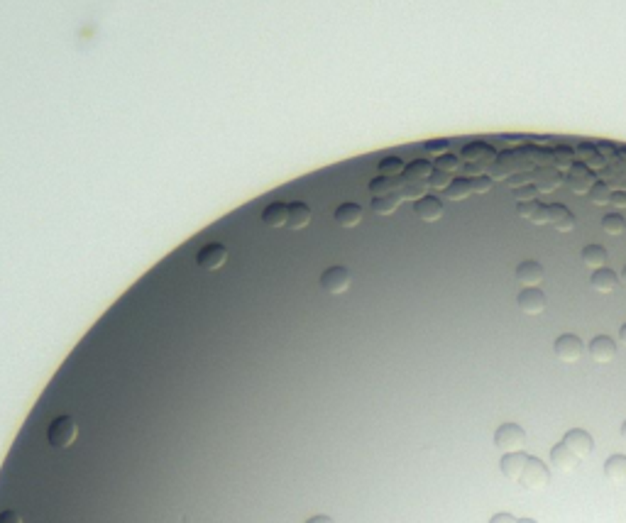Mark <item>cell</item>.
<instances>
[{"label":"cell","mask_w":626,"mask_h":523,"mask_svg":"<svg viewBox=\"0 0 626 523\" xmlns=\"http://www.w3.org/2000/svg\"><path fill=\"white\" fill-rule=\"evenodd\" d=\"M492 188L489 177H475L472 179V193H487Z\"/></svg>","instance_id":"cell-36"},{"label":"cell","mask_w":626,"mask_h":523,"mask_svg":"<svg viewBox=\"0 0 626 523\" xmlns=\"http://www.w3.org/2000/svg\"><path fill=\"white\" fill-rule=\"evenodd\" d=\"M587 196H590V201L595 203V206H607L611 198V191L605 181H595L590 186V191H587Z\"/></svg>","instance_id":"cell-29"},{"label":"cell","mask_w":626,"mask_h":523,"mask_svg":"<svg viewBox=\"0 0 626 523\" xmlns=\"http://www.w3.org/2000/svg\"><path fill=\"white\" fill-rule=\"evenodd\" d=\"M590 171L587 169H582V166L580 164H575L573 166V177L568 179V184H570V188H573L575 193H587L590 191V188H587V181H590Z\"/></svg>","instance_id":"cell-25"},{"label":"cell","mask_w":626,"mask_h":523,"mask_svg":"<svg viewBox=\"0 0 626 523\" xmlns=\"http://www.w3.org/2000/svg\"><path fill=\"white\" fill-rule=\"evenodd\" d=\"M587 353H590V357L595 360L597 364H609L611 360L616 357V342L607 335H597V337H592Z\"/></svg>","instance_id":"cell-10"},{"label":"cell","mask_w":626,"mask_h":523,"mask_svg":"<svg viewBox=\"0 0 626 523\" xmlns=\"http://www.w3.org/2000/svg\"><path fill=\"white\" fill-rule=\"evenodd\" d=\"M541 208L539 201H526V203H519L516 206V215L523 218V220H533V215H536V211Z\"/></svg>","instance_id":"cell-33"},{"label":"cell","mask_w":626,"mask_h":523,"mask_svg":"<svg viewBox=\"0 0 626 523\" xmlns=\"http://www.w3.org/2000/svg\"><path fill=\"white\" fill-rule=\"evenodd\" d=\"M526 462H528V455L526 452H509V455L502 457V475L507 477V479H512V482H521V475L523 470H526Z\"/></svg>","instance_id":"cell-12"},{"label":"cell","mask_w":626,"mask_h":523,"mask_svg":"<svg viewBox=\"0 0 626 523\" xmlns=\"http://www.w3.org/2000/svg\"><path fill=\"white\" fill-rule=\"evenodd\" d=\"M333 218H336V223L340 225V228H357V225L363 223V208L357 206V203L347 201L336 208Z\"/></svg>","instance_id":"cell-14"},{"label":"cell","mask_w":626,"mask_h":523,"mask_svg":"<svg viewBox=\"0 0 626 523\" xmlns=\"http://www.w3.org/2000/svg\"><path fill=\"white\" fill-rule=\"evenodd\" d=\"M489 523H519V518H514L512 513H494L489 518Z\"/></svg>","instance_id":"cell-40"},{"label":"cell","mask_w":626,"mask_h":523,"mask_svg":"<svg viewBox=\"0 0 626 523\" xmlns=\"http://www.w3.org/2000/svg\"><path fill=\"white\" fill-rule=\"evenodd\" d=\"M414 213L421 218V220H424V223H435V220L443 218L445 208L435 196H424V198H419V201L414 203Z\"/></svg>","instance_id":"cell-11"},{"label":"cell","mask_w":626,"mask_h":523,"mask_svg":"<svg viewBox=\"0 0 626 523\" xmlns=\"http://www.w3.org/2000/svg\"><path fill=\"white\" fill-rule=\"evenodd\" d=\"M352 286V274L347 267H331L321 274V289L328 291L331 296H340L345 294Z\"/></svg>","instance_id":"cell-4"},{"label":"cell","mask_w":626,"mask_h":523,"mask_svg":"<svg viewBox=\"0 0 626 523\" xmlns=\"http://www.w3.org/2000/svg\"><path fill=\"white\" fill-rule=\"evenodd\" d=\"M605 475L611 484H626V455H611L605 462Z\"/></svg>","instance_id":"cell-20"},{"label":"cell","mask_w":626,"mask_h":523,"mask_svg":"<svg viewBox=\"0 0 626 523\" xmlns=\"http://www.w3.org/2000/svg\"><path fill=\"white\" fill-rule=\"evenodd\" d=\"M445 193H448L451 201H465L472 193V179H453V184Z\"/></svg>","instance_id":"cell-24"},{"label":"cell","mask_w":626,"mask_h":523,"mask_svg":"<svg viewBox=\"0 0 626 523\" xmlns=\"http://www.w3.org/2000/svg\"><path fill=\"white\" fill-rule=\"evenodd\" d=\"M311 218H313V213H311V208L306 206V203H301V201L289 203V220H286V228L304 230L306 225L311 223Z\"/></svg>","instance_id":"cell-19"},{"label":"cell","mask_w":626,"mask_h":523,"mask_svg":"<svg viewBox=\"0 0 626 523\" xmlns=\"http://www.w3.org/2000/svg\"><path fill=\"white\" fill-rule=\"evenodd\" d=\"M539 196V188L536 186H521V188H514V198L519 203H526V201H536Z\"/></svg>","instance_id":"cell-35"},{"label":"cell","mask_w":626,"mask_h":523,"mask_svg":"<svg viewBox=\"0 0 626 523\" xmlns=\"http://www.w3.org/2000/svg\"><path fill=\"white\" fill-rule=\"evenodd\" d=\"M531 223H533V225H546V223H550L548 206H544V203H541V208H539V211H536V215H533Z\"/></svg>","instance_id":"cell-37"},{"label":"cell","mask_w":626,"mask_h":523,"mask_svg":"<svg viewBox=\"0 0 626 523\" xmlns=\"http://www.w3.org/2000/svg\"><path fill=\"white\" fill-rule=\"evenodd\" d=\"M397 193L401 196V201H419L426 196V181H404Z\"/></svg>","instance_id":"cell-26"},{"label":"cell","mask_w":626,"mask_h":523,"mask_svg":"<svg viewBox=\"0 0 626 523\" xmlns=\"http://www.w3.org/2000/svg\"><path fill=\"white\" fill-rule=\"evenodd\" d=\"M78 438V425L76 420L71 418V416H57V418L49 423L47 428V441L52 447H59V450H64V447L73 445Z\"/></svg>","instance_id":"cell-1"},{"label":"cell","mask_w":626,"mask_h":523,"mask_svg":"<svg viewBox=\"0 0 626 523\" xmlns=\"http://www.w3.org/2000/svg\"><path fill=\"white\" fill-rule=\"evenodd\" d=\"M519 523H536L533 518H519Z\"/></svg>","instance_id":"cell-45"},{"label":"cell","mask_w":626,"mask_h":523,"mask_svg":"<svg viewBox=\"0 0 626 523\" xmlns=\"http://www.w3.org/2000/svg\"><path fill=\"white\" fill-rule=\"evenodd\" d=\"M516 301L521 313H526V316H541L546 311V306H548L546 294L541 289H523Z\"/></svg>","instance_id":"cell-9"},{"label":"cell","mask_w":626,"mask_h":523,"mask_svg":"<svg viewBox=\"0 0 626 523\" xmlns=\"http://www.w3.org/2000/svg\"><path fill=\"white\" fill-rule=\"evenodd\" d=\"M451 184H453L451 174H445V171H438V169H433V174L426 179V186H431L433 191H448Z\"/></svg>","instance_id":"cell-30"},{"label":"cell","mask_w":626,"mask_h":523,"mask_svg":"<svg viewBox=\"0 0 626 523\" xmlns=\"http://www.w3.org/2000/svg\"><path fill=\"white\" fill-rule=\"evenodd\" d=\"M548 215H550V225H553L558 233H573L577 220H575V213L570 208L560 206V203H553L548 206Z\"/></svg>","instance_id":"cell-13"},{"label":"cell","mask_w":626,"mask_h":523,"mask_svg":"<svg viewBox=\"0 0 626 523\" xmlns=\"http://www.w3.org/2000/svg\"><path fill=\"white\" fill-rule=\"evenodd\" d=\"M404 174H406V181H426V179L433 174V166H431V161L416 159V161H411V164L406 166Z\"/></svg>","instance_id":"cell-22"},{"label":"cell","mask_w":626,"mask_h":523,"mask_svg":"<svg viewBox=\"0 0 626 523\" xmlns=\"http://www.w3.org/2000/svg\"><path fill=\"white\" fill-rule=\"evenodd\" d=\"M401 184L404 181H397V179H389V177H377L374 181H369V193L374 198L389 196V193H397L401 188Z\"/></svg>","instance_id":"cell-21"},{"label":"cell","mask_w":626,"mask_h":523,"mask_svg":"<svg viewBox=\"0 0 626 523\" xmlns=\"http://www.w3.org/2000/svg\"><path fill=\"white\" fill-rule=\"evenodd\" d=\"M602 230L607 235H624L626 233V220L619 215V213H607L602 218Z\"/></svg>","instance_id":"cell-27"},{"label":"cell","mask_w":626,"mask_h":523,"mask_svg":"<svg viewBox=\"0 0 626 523\" xmlns=\"http://www.w3.org/2000/svg\"><path fill=\"white\" fill-rule=\"evenodd\" d=\"M404 161L399 159V157H387V159L379 161V177H389V179H397L399 174H404Z\"/></svg>","instance_id":"cell-28"},{"label":"cell","mask_w":626,"mask_h":523,"mask_svg":"<svg viewBox=\"0 0 626 523\" xmlns=\"http://www.w3.org/2000/svg\"><path fill=\"white\" fill-rule=\"evenodd\" d=\"M306 523H336V521H333L331 516H313V518H308Z\"/></svg>","instance_id":"cell-41"},{"label":"cell","mask_w":626,"mask_h":523,"mask_svg":"<svg viewBox=\"0 0 626 523\" xmlns=\"http://www.w3.org/2000/svg\"><path fill=\"white\" fill-rule=\"evenodd\" d=\"M494 445L499 450H504V455L509 452H521L523 445H526V430L516 423H504L497 428L494 433Z\"/></svg>","instance_id":"cell-2"},{"label":"cell","mask_w":626,"mask_h":523,"mask_svg":"<svg viewBox=\"0 0 626 523\" xmlns=\"http://www.w3.org/2000/svg\"><path fill=\"white\" fill-rule=\"evenodd\" d=\"M558 174L555 171H539V184H536V188L539 191H553L555 186H558Z\"/></svg>","instance_id":"cell-32"},{"label":"cell","mask_w":626,"mask_h":523,"mask_svg":"<svg viewBox=\"0 0 626 523\" xmlns=\"http://www.w3.org/2000/svg\"><path fill=\"white\" fill-rule=\"evenodd\" d=\"M448 150H451V142H448V140H431V142H426V152H428V154H433V157L448 154Z\"/></svg>","instance_id":"cell-34"},{"label":"cell","mask_w":626,"mask_h":523,"mask_svg":"<svg viewBox=\"0 0 626 523\" xmlns=\"http://www.w3.org/2000/svg\"><path fill=\"white\" fill-rule=\"evenodd\" d=\"M607 262H609V252H607L602 245H587L585 249H582V265L587 267V269H605Z\"/></svg>","instance_id":"cell-18"},{"label":"cell","mask_w":626,"mask_h":523,"mask_svg":"<svg viewBox=\"0 0 626 523\" xmlns=\"http://www.w3.org/2000/svg\"><path fill=\"white\" fill-rule=\"evenodd\" d=\"M548 479H550V472H548V467H546V462L539 460V457H528L526 470H523V475H521L523 487H526L528 492H544Z\"/></svg>","instance_id":"cell-3"},{"label":"cell","mask_w":626,"mask_h":523,"mask_svg":"<svg viewBox=\"0 0 626 523\" xmlns=\"http://www.w3.org/2000/svg\"><path fill=\"white\" fill-rule=\"evenodd\" d=\"M460 166H462V161H460V157H455V154H443V157H438V161H435V169L445 171V174L458 171Z\"/></svg>","instance_id":"cell-31"},{"label":"cell","mask_w":626,"mask_h":523,"mask_svg":"<svg viewBox=\"0 0 626 523\" xmlns=\"http://www.w3.org/2000/svg\"><path fill=\"white\" fill-rule=\"evenodd\" d=\"M399 203H401V196H399V193H389V196L374 198L372 213L374 215H392V213L399 208Z\"/></svg>","instance_id":"cell-23"},{"label":"cell","mask_w":626,"mask_h":523,"mask_svg":"<svg viewBox=\"0 0 626 523\" xmlns=\"http://www.w3.org/2000/svg\"><path fill=\"white\" fill-rule=\"evenodd\" d=\"M619 340H621V345H624V347H626V323H624V326H621V328H619Z\"/></svg>","instance_id":"cell-42"},{"label":"cell","mask_w":626,"mask_h":523,"mask_svg":"<svg viewBox=\"0 0 626 523\" xmlns=\"http://www.w3.org/2000/svg\"><path fill=\"white\" fill-rule=\"evenodd\" d=\"M0 523H22V516L17 511H10V508H8V511L0 513Z\"/></svg>","instance_id":"cell-38"},{"label":"cell","mask_w":626,"mask_h":523,"mask_svg":"<svg viewBox=\"0 0 626 523\" xmlns=\"http://www.w3.org/2000/svg\"><path fill=\"white\" fill-rule=\"evenodd\" d=\"M619 281H624V284H626V267H624V269H621V276H619Z\"/></svg>","instance_id":"cell-43"},{"label":"cell","mask_w":626,"mask_h":523,"mask_svg":"<svg viewBox=\"0 0 626 523\" xmlns=\"http://www.w3.org/2000/svg\"><path fill=\"white\" fill-rule=\"evenodd\" d=\"M609 203L611 206H616V208H626V193L624 191H611Z\"/></svg>","instance_id":"cell-39"},{"label":"cell","mask_w":626,"mask_h":523,"mask_svg":"<svg viewBox=\"0 0 626 523\" xmlns=\"http://www.w3.org/2000/svg\"><path fill=\"white\" fill-rule=\"evenodd\" d=\"M577 462L580 460L563 445V443H560V445H553V450H550V465H553L558 472H563V475H570V472L577 470Z\"/></svg>","instance_id":"cell-15"},{"label":"cell","mask_w":626,"mask_h":523,"mask_svg":"<svg viewBox=\"0 0 626 523\" xmlns=\"http://www.w3.org/2000/svg\"><path fill=\"white\" fill-rule=\"evenodd\" d=\"M563 445L568 447V450L573 452L577 460H587V455L595 450V441H592V435L587 433V430H582V428L568 430L565 438H563Z\"/></svg>","instance_id":"cell-6"},{"label":"cell","mask_w":626,"mask_h":523,"mask_svg":"<svg viewBox=\"0 0 626 523\" xmlns=\"http://www.w3.org/2000/svg\"><path fill=\"white\" fill-rule=\"evenodd\" d=\"M225 262H228V249L218 242L206 245V247H201L196 254V265L206 272H218Z\"/></svg>","instance_id":"cell-7"},{"label":"cell","mask_w":626,"mask_h":523,"mask_svg":"<svg viewBox=\"0 0 626 523\" xmlns=\"http://www.w3.org/2000/svg\"><path fill=\"white\" fill-rule=\"evenodd\" d=\"M544 279H546V272L536 259H523L521 265L516 267V281L523 289H539L544 284Z\"/></svg>","instance_id":"cell-8"},{"label":"cell","mask_w":626,"mask_h":523,"mask_svg":"<svg viewBox=\"0 0 626 523\" xmlns=\"http://www.w3.org/2000/svg\"><path fill=\"white\" fill-rule=\"evenodd\" d=\"M553 353L555 357L560 360V362L565 364H575L582 360V355H585V345H582V340H580L577 335H560L558 340H555L553 345Z\"/></svg>","instance_id":"cell-5"},{"label":"cell","mask_w":626,"mask_h":523,"mask_svg":"<svg viewBox=\"0 0 626 523\" xmlns=\"http://www.w3.org/2000/svg\"><path fill=\"white\" fill-rule=\"evenodd\" d=\"M590 286L597 291V294H614V289L619 286V274L611 269H597L590 279Z\"/></svg>","instance_id":"cell-17"},{"label":"cell","mask_w":626,"mask_h":523,"mask_svg":"<svg viewBox=\"0 0 626 523\" xmlns=\"http://www.w3.org/2000/svg\"><path fill=\"white\" fill-rule=\"evenodd\" d=\"M286 220H289V206H284V203H279V201L270 203V206L262 211V223L267 225V228H284Z\"/></svg>","instance_id":"cell-16"},{"label":"cell","mask_w":626,"mask_h":523,"mask_svg":"<svg viewBox=\"0 0 626 523\" xmlns=\"http://www.w3.org/2000/svg\"><path fill=\"white\" fill-rule=\"evenodd\" d=\"M621 438L626 441V420H624V425H621Z\"/></svg>","instance_id":"cell-44"}]
</instances>
